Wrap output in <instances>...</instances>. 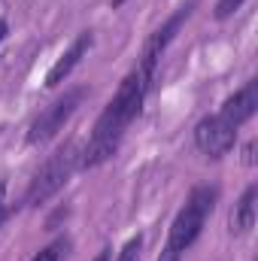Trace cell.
I'll return each mask as SVG.
<instances>
[{
    "label": "cell",
    "instance_id": "obj_1",
    "mask_svg": "<svg viewBox=\"0 0 258 261\" xmlns=\"http://www.w3.org/2000/svg\"><path fill=\"white\" fill-rule=\"evenodd\" d=\"M158 64L161 61H152V58L140 55L137 64L125 73V79L119 82L116 94L110 97V103L97 116L85 149L79 152V170H94V167L107 164L119 152L128 128L143 113V103H146V97H149V91L155 85V76H158Z\"/></svg>",
    "mask_w": 258,
    "mask_h": 261
},
{
    "label": "cell",
    "instance_id": "obj_2",
    "mask_svg": "<svg viewBox=\"0 0 258 261\" xmlns=\"http://www.w3.org/2000/svg\"><path fill=\"white\" fill-rule=\"evenodd\" d=\"M219 203V186H194L192 195L186 197V203L179 206V213L173 216L170 228H167V243L161 249V255L155 261H183L186 252L197 243V237L203 234L207 219L213 216Z\"/></svg>",
    "mask_w": 258,
    "mask_h": 261
},
{
    "label": "cell",
    "instance_id": "obj_3",
    "mask_svg": "<svg viewBox=\"0 0 258 261\" xmlns=\"http://www.w3.org/2000/svg\"><path fill=\"white\" fill-rule=\"evenodd\" d=\"M76 170H79V149H76L73 140H67V143H61V146L37 167V173L31 176V182H28V189H24V200H21V203H24L28 210H40L43 203H49L52 197L64 189Z\"/></svg>",
    "mask_w": 258,
    "mask_h": 261
},
{
    "label": "cell",
    "instance_id": "obj_4",
    "mask_svg": "<svg viewBox=\"0 0 258 261\" xmlns=\"http://www.w3.org/2000/svg\"><path fill=\"white\" fill-rule=\"evenodd\" d=\"M88 91H91L88 85H73V88H67L58 100H52V103L31 122L28 137H24L28 146H43V143H49L52 137H58V130L64 128L67 122L73 119V113L85 103Z\"/></svg>",
    "mask_w": 258,
    "mask_h": 261
},
{
    "label": "cell",
    "instance_id": "obj_5",
    "mask_svg": "<svg viewBox=\"0 0 258 261\" xmlns=\"http://www.w3.org/2000/svg\"><path fill=\"white\" fill-rule=\"evenodd\" d=\"M194 146L200 155H207L210 161H222L234 146H237V128L231 122H225L219 113L216 116H203L194 125Z\"/></svg>",
    "mask_w": 258,
    "mask_h": 261
},
{
    "label": "cell",
    "instance_id": "obj_6",
    "mask_svg": "<svg viewBox=\"0 0 258 261\" xmlns=\"http://www.w3.org/2000/svg\"><path fill=\"white\" fill-rule=\"evenodd\" d=\"M194 6H197V0H189V3H183V6H176L149 37H146V43H143V49H140V55L143 58H152V61H161L164 58V52H167V46L176 40V34L183 31V24L192 18Z\"/></svg>",
    "mask_w": 258,
    "mask_h": 261
},
{
    "label": "cell",
    "instance_id": "obj_7",
    "mask_svg": "<svg viewBox=\"0 0 258 261\" xmlns=\"http://www.w3.org/2000/svg\"><path fill=\"white\" fill-rule=\"evenodd\" d=\"M255 113H258V79H246L231 97H225V103L219 110V116L225 122H231L237 130L243 128Z\"/></svg>",
    "mask_w": 258,
    "mask_h": 261
},
{
    "label": "cell",
    "instance_id": "obj_8",
    "mask_svg": "<svg viewBox=\"0 0 258 261\" xmlns=\"http://www.w3.org/2000/svg\"><path fill=\"white\" fill-rule=\"evenodd\" d=\"M91 46H94V31H79L76 40L67 46V52L52 64V70L46 73V88H58V85H64V79L82 64V58L91 52Z\"/></svg>",
    "mask_w": 258,
    "mask_h": 261
},
{
    "label": "cell",
    "instance_id": "obj_9",
    "mask_svg": "<svg viewBox=\"0 0 258 261\" xmlns=\"http://www.w3.org/2000/svg\"><path fill=\"white\" fill-rule=\"evenodd\" d=\"M255 213H258V186L252 182V186H246V192L240 195V200L231 210V219H228L231 234H237V237L249 234L255 228Z\"/></svg>",
    "mask_w": 258,
    "mask_h": 261
},
{
    "label": "cell",
    "instance_id": "obj_10",
    "mask_svg": "<svg viewBox=\"0 0 258 261\" xmlns=\"http://www.w3.org/2000/svg\"><path fill=\"white\" fill-rule=\"evenodd\" d=\"M70 246H73V240H70V237H55L49 246H43V249H40L31 261H64L67 255H70Z\"/></svg>",
    "mask_w": 258,
    "mask_h": 261
},
{
    "label": "cell",
    "instance_id": "obj_11",
    "mask_svg": "<svg viewBox=\"0 0 258 261\" xmlns=\"http://www.w3.org/2000/svg\"><path fill=\"white\" fill-rule=\"evenodd\" d=\"M143 258V234H134L128 243L119 249V258L116 261H140Z\"/></svg>",
    "mask_w": 258,
    "mask_h": 261
},
{
    "label": "cell",
    "instance_id": "obj_12",
    "mask_svg": "<svg viewBox=\"0 0 258 261\" xmlns=\"http://www.w3.org/2000/svg\"><path fill=\"white\" fill-rule=\"evenodd\" d=\"M243 3H246V0H219V3H216V12H213V15H216L219 21H225V18H231V15H234V12H237V9H240Z\"/></svg>",
    "mask_w": 258,
    "mask_h": 261
},
{
    "label": "cell",
    "instance_id": "obj_13",
    "mask_svg": "<svg viewBox=\"0 0 258 261\" xmlns=\"http://www.w3.org/2000/svg\"><path fill=\"white\" fill-rule=\"evenodd\" d=\"M67 216H70V206H58V210L46 219V231H55L61 222H67Z\"/></svg>",
    "mask_w": 258,
    "mask_h": 261
},
{
    "label": "cell",
    "instance_id": "obj_14",
    "mask_svg": "<svg viewBox=\"0 0 258 261\" xmlns=\"http://www.w3.org/2000/svg\"><path fill=\"white\" fill-rule=\"evenodd\" d=\"M12 213H15V206H12V203H6V200H0V228L9 222V216H12Z\"/></svg>",
    "mask_w": 258,
    "mask_h": 261
},
{
    "label": "cell",
    "instance_id": "obj_15",
    "mask_svg": "<svg viewBox=\"0 0 258 261\" xmlns=\"http://www.w3.org/2000/svg\"><path fill=\"white\" fill-rule=\"evenodd\" d=\"M243 158H246V164H252V161H255V140H249V143H246Z\"/></svg>",
    "mask_w": 258,
    "mask_h": 261
},
{
    "label": "cell",
    "instance_id": "obj_16",
    "mask_svg": "<svg viewBox=\"0 0 258 261\" xmlns=\"http://www.w3.org/2000/svg\"><path fill=\"white\" fill-rule=\"evenodd\" d=\"M9 37V24H6V18H0V43Z\"/></svg>",
    "mask_w": 258,
    "mask_h": 261
},
{
    "label": "cell",
    "instance_id": "obj_17",
    "mask_svg": "<svg viewBox=\"0 0 258 261\" xmlns=\"http://www.w3.org/2000/svg\"><path fill=\"white\" fill-rule=\"evenodd\" d=\"M94 261H110V249H100V252H97V258Z\"/></svg>",
    "mask_w": 258,
    "mask_h": 261
},
{
    "label": "cell",
    "instance_id": "obj_18",
    "mask_svg": "<svg viewBox=\"0 0 258 261\" xmlns=\"http://www.w3.org/2000/svg\"><path fill=\"white\" fill-rule=\"evenodd\" d=\"M128 0H113V9H119V6H125Z\"/></svg>",
    "mask_w": 258,
    "mask_h": 261
}]
</instances>
